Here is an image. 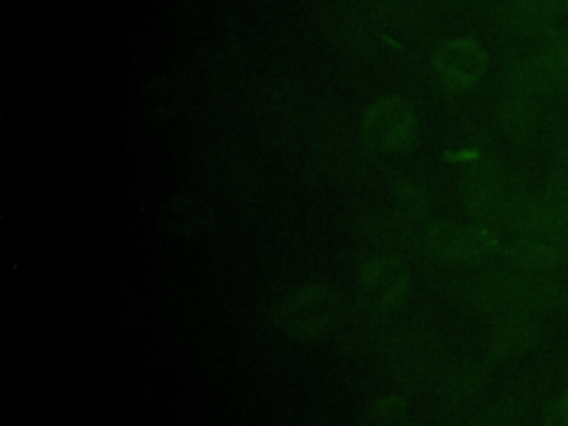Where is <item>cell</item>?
Here are the masks:
<instances>
[{
	"instance_id": "ffe728a7",
	"label": "cell",
	"mask_w": 568,
	"mask_h": 426,
	"mask_svg": "<svg viewBox=\"0 0 568 426\" xmlns=\"http://www.w3.org/2000/svg\"><path fill=\"white\" fill-rule=\"evenodd\" d=\"M550 9H552V13L557 16V13H568V0H544Z\"/></svg>"
},
{
	"instance_id": "3957f363",
	"label": "cell",
	"mask_w": 568,
	"mask_h": 426,
	"mask_svg": "<svg viewBox=\"0 0 568 426\" xmlns=\"http://www.w3.org/2000/svg\"><path fill=\"white\" fill-rule=\"evenodd\" d=\"M499 246L493 229L486 226H457L435 224L424 235V248L430 257L448 264L479 262L495 253Z\"/></svg>"
},
{
	"instance_id": "6da1fadb",
	"label": "cell",
	"mask_w": 568,
	"mask_h": 426,
	"mask_svg": "<svg viewBox=\"0 0 568 426\" xmlns=\"http://www.w3.org/2000/svg\"><path fill=\"white\" fill-rule=\"evenodd\" d=\"M466 297L481 311L499 315L568 311V286L548 280L544 273L508 266L484 273L475 280Z\"/></svg>"
},
{
	"instance_id": "8992f818",
	"label": "cell",
	"mask_w": 568,
	"mask_h": 426,
	"mask_svg": "<svg viewBox=\"0 0 568 426\" xmlns=\"http://www.w3.org/2000/svg\"><path fill=\"white\" fill-rule=\"evenodd\" d=\"M462 200L466 211L479 226L497 229L506 226L513 197L506 191L501 175L490 166H477L468 173L462 186Z\"/></svg>"
},
{
	"instance_id": "e0dca14e",
	"label": "cell",
	"mask_w": 568,
	"mask_h": 426,
	"mask_svg": "<svg viewBox=\"0 0 568 426\" xmlns=\"http://www.w3.org/2000/svg\"><path fill=\"white\" fill-rule=\"evenodd\" d=\"M550 197H555L557 202H561L564 206H568V146H564L550 169V180L544 189Z\"/></svg>"
},
{
	"instance_id": "9a60e30c",
	"label": "cell",
	"mask_w": 568,
	"mask_h": 426,
	"mask_svg": "<svg viewBox=\"0 0 568 426\" xmlns=\"http://www.w3.org/2000/svg\"><path fill=\"white\" fill-rule=\"evenodd\" d=\"M541 55L548 60V64L555 69V73L559 75V80L568 91V27L552 29L546 36Z\"/></svg>"
},
{
	"instance_id": "7a4b0ae2",
	"label": "cell",
	"mask_w": 568,
	"mask_h": 426,
	"mask_svg": "<svg viewBox=\"0 0 568 426\" xmlns=\"http://www.w3.org/2000/svg\"><path fill=\"white\" fill-rule=\"evenodd\" d=\"M339 300L322 284H306L288 293L277 306V322L297 337L324 335L337 320Z\"/></svg>"
},
{
	"instance_id": "5b68a950",
	"label": "cell",
	"mask_w": 568,
	"mask_h": 426,
	"mask_svg": "<svg viewBox=\"0 0 568 426\" xmlns=\"http://www.w3.org/2000/svg\"><path fill=\"white\" fill-rule=\"evenodd\" d=\"M415 133L413 106L399 95H386L373 102L364 118V138L373 149L395 151L410 142Z\"/></svg>"
},
{
	"instance_id": "ac0fdd59",
	"label": "cell",
	"mask_w": 568,
	"mask_h": 426,
	"mask_svg": "<svg viewBox=\"0 0 568 426\" xmlns=\"http://www.w3.org/2000/svg\"><path fill=\"white\" fill-rule=\"evenodd\" d=\"M397 202L404 211H408V215H424L430 206L428 193L419 184H413V182L397 186Z\"/></svg>"
},
{
	"instance_id": "7c38bea8",
	"label": "cell",
	"mask_w": 568,
	"mask_h": 426,
	"mask_svg": "<svg viewBox=\"0 0 568 426\" xmlns=\"http://www.w3.org/2000/svg\"><path fill=\"white\" fill-rule=\"evenodd\" d=\"M532 95L510 89L504 93L497 106V115L501 126L517 140H528L537 129V106Z\"/></svg>"
},
{
	"instance_id": "ba28073f",
	"label": "cell",
	"mask_w": 568,
	"mask_h": 426,
	"mask_svg": "<svg viewBox=\"0 0 568 426\" xmlns=\"http://www.w3.org/2000/svg\"><path fill=\"white\" fill-rule=\"evenodd\" d=\"M359 286L368 306L393 308L404 302L410 288V273L397 257H373L362 268Z\"/></svg>"
},
{
	"instance_id": "2e32d148",
	"label": "cell",
	"mask_w": 568,
	"mask_h": 426,
	"mask_svg": "<svg viewBox=\"0 0 568 426\" xmlns=\"http://www.w3.org/2000/svg\"><path fill=\"white\" fill-rule=\"evenodd\" d=\"M366 426H408L404 399L386 397V399L377 402L368 413Z\"/></svg>"
},
{
	"instance_id": "277c9868",
	"label": "cell",
	"mask_w": 568,
	"mask_h": 426,
	"mask_svg": "<svg viewBox=\"0 0 568 426\" xmlns=\"http://www.w3.org/2000/svg\"><path fill=\"white\" fill-rule=\"evenodd\" d=\"M506 226L515 235H544L568 242V206L546 191L537 195L513 197Z\"/></svg>"
},
{
	"instance_id": "30bf717a",
	"label": "cell",
	"mask_w": 568,
	"mask_h": 426,
	"mask_svg": "<svg viewBox=\"0 0 568 426\" xmlns=\"http://www.w3.org/2000/svg\"><path fill=\"white\" fill-rule=\"evenodd\" d=\"M541 339V326L528 313L499 315L490 335L493 357H513L530 351Z\"/></svg>"
},
{
	"instance_id": "8fae6325",
	"label": "cell",
	"mask_w": 568,
	"mask_h": 426,
	"mask_svg": "<svg viewBox=\"0 0 568 426\" xmlns=\"http://www.w3.org/2000/svg\"><path fill=\"white\" fill-rule=\"evenodd\" d=\"M552 18L555 13L544 0H508L501 11L504 24L519 36H548Z\"/></svg>"
},
{
	"instance_id": "9c48e42d",
	"label": "cell",
	"mask_w": 568,
	"mask_h": 426,
	"mask_svg": "<svg viewBox=\"0 0 568 426\" xmlns=\"http://www.w3.org/2000/svg\"><path fill=\"white\" fill-rule=\"evenodd\" d=\"M504 257L510 266L546 273L568 260V242L544 235H515L504 246Z\"/></svg>"
},
{
	"instance_id": "52a82bcc",
	"label": "cell",
	"mask_w": 568,
	"mask_h": 426,
	"mask_svg": "<svg viewBox=\"0 0 568 426\" xmlns=\"http://www.w3.org/2000/svg\"><path fill=\"white\" fill-rule=\"evenodd\" d=\"M433 67L444 87L453 91H466L484 78L488 69V55L479 40L464 36L444 42L433 58Z\"/></svg>"
},
{
	"instance_id": "5bb4252c",
	"label": "cell",
	"mask_w": 568,
	"mask_h": 426,
	"mask_svg": "<svg viewBox=\"0 0 568 426\" xmlns=\"http://www.w3.org/2000/svg\"><path fill=\"white\" fill-rule=\"evenodd\" d=\"M526 402L524 399H504L481 413L470 426H519L526 417Z\"/></svg>"
},
{
	"instance_id": "4fadbf2b",
	"label": "cell",
	"mask_w": 568,
	"mask_h": 426,
	"mask_svg": "<svg viewBox=\"0 0 568 426\" xmlns=\"http://www.w3.org/2000/svg\"><path fill=\"white\" fill-rule=\"evenodd\" d=\"M169 226L175 233H197L209 220V211L197 195H184L169 206Z\"/></svg>"
},
{
	"instance_id": "d6986e66",
	"label": "cell",
	"mask_w": 568,
	"mask_h": 426,
	"mask_svg": "<svg viewBox=\"0 0 568 426\" xmlns=\"http://www.w3.org/2000/svg\"><path fill=\"white\" fill-rule=\"evenodd\" d=\"M544 426H568V388L546 406Z\"/></svg>"
}]
</instances>
